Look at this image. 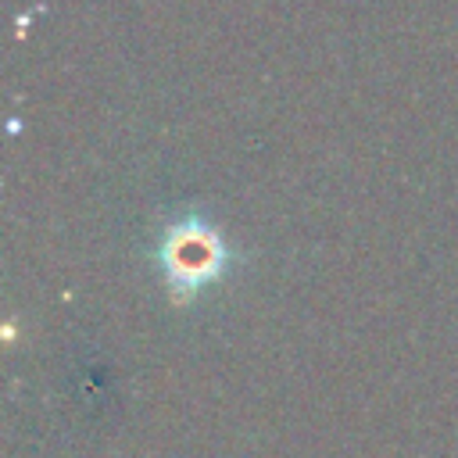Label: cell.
<instances>
[{"label":"cell","mask_w":458,"mask_h":458,"mask_svg":"<svg viewBox=\"0 0 458 458\" xmlns=\"http://www.w3.org/2000/svg\"><path fill=\"white\" fill-rule=\"evenodd\" d=\"M229 247L225 236L200 215H182L172 225H165L157 243V261L165 272V286L179 304H190L200 290H208L215 279L229 268Z\"/></svg>","instance_id":"cell-1"}]
</instances>
